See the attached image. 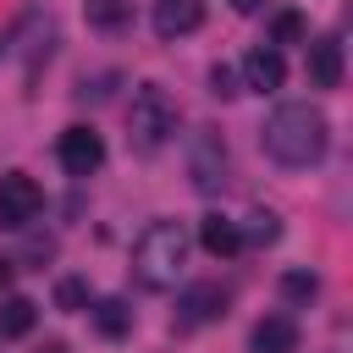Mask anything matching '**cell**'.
Returning <instances> with one entry per match:
<instances>
[{
    "label": "cell",
    "instance_id": "6da1fadb",
    "mask_svg": "<svg viewBox=\"0 0 353 353\" xmlns=\"http://www.w3.org/2000/svg\"><path fill=\"white\" fill-rule=\"evenodd\" d=\"M325 138H331V127H325L320 105H309V99L276 105V110L265 116V127H259V149H265L276 165H287V171L314 165V160L325 154Z\"/></svg>",
    "mask_w": 353,
    "mask_h": 353
},
{
    "label": "cell",
    "instance_id": "7a4b0ae2",
    "mask_svg": "<svg viewBox=\"0 0 353 353\" xmlns=\"http://www.w3.org/2000/svg\"><path fill=\"white\" fill-rule=\"evenodd\" d=\"M182 265H188V232L176 221H149L143 237L132 243V276L154 292L176 287L182 281Z\"/></svg>",
    "mask_w": 353,
    "mask_h": 353
},
{
    "label": "cell",
    "instance_id": "3957f363",
    "mask_svg": "<svg viewBox=\"0 0 353 353\" xmlns=\"http://www.w3.org/2000/svg\"><path fill=\"white\" fill-rule=\"evenodd\" d=\"M127 132H132V149H143V154L165 149L176 138V99L160 83H138L132 105H127Z\"/></svg>",
    "mask_w": 353,
    "mask_h": 353
},
{
    "label": "cell",
    "instance_id": "277c9868",
    "mask_svg": "<svg viewBox=\"0 0 353 353\" xmlns=\"http://www.w3.org/2000/svg\"><path fill=\"white\" fill-rule=\"evenodd\" d=\"M188 176L199 193H221L226 188V143L215 127H199L188 132Z\"/></svg>",
    "mask_w": 353,
    "mask_h": 353
},
{
    "label": "cell",
    "instance_id": "5b68a950",
    "mask_svg": "<svg viewBox=\"0 0 353 353\" xmlns=\"http://www.w3.org/2000/svg\"><path fill=\"white\" fill-rule=\"evenodd\" d=\"M39 210H44V188H39L28 171H6V176H0V226L22 232Z\"/></svg>",
    "mask_w": 353,
    "mask_h": 353
},
{
    "label": "cell",
    "instance_id": "8992f818",
    "mask_svg": "<svg viewBox=\"0 0 353 353\" xmlns=\"http://www.w3.org/2000/svg\"><path fill=\"white\" fill-rule=\"evenodd\" d=\"M55 160H61L66 176H94V171L105 165V138H99L94 127H66V132L55 138Z\"/></svg>",
    "mask_w": 353,
    "mask_h": 353
},
{
    "label": "cell",
    "instance_id": "52a82bcc",
    "mask_svg": "<svg viewBox=\"0 0 353 353\" xmlns=\"http://www.w3.org/2000/svg\"><path fill=\"white\" fill-rule=\"evenodd\" d=\"M226 303H232V292H226L221 281H193V287L176 298V331H199V325L221 320Z\"/></svg>",
    "mask_w": 353,
    "mask_h": 353
},
{
    "label": "cell",
    "instance_id": "ba28073f",
    "mask_svg": "<svg viewBox=\"0 0 353 353\" xmlns=\"http://www.w3.org/2000/svg\"><path fill=\"white\" fill-rule=\"evenodd\" d=\"M149 22H154V33H160V39L199 33V28H204V0H154Z\"/></svg>",
    "mask_w": 353,
    "mask_h": 353
},
{
    "label": "cell",
    "instance_id": "9c48e42d",
    "mask_svg": "<svg viewBox=\"0 0 353 353\" xmlns=\"http://www.w3.org/2000/svg\"><path fill=\"white\" fill-rule=\"evenodd\" d=\"M281 77H287V61H281V50H270V44H254V50L243 55V88H254V94H276V88H281Z\"/></svg>",
    "mask_w": 353,
    "mask_h": 353
},
{
    "label": "cell",
    "instance_id": "30bf717a",
    "mask_svg": "<svg viewBox=\"0 0 353 353\" xmlns=\"http://www.w3.org/2000/svg\"><path fill=\"white\" fill-rule=\"evenodd\" d=\"M199 243H204V254H215V259H237V254H243V232H237L232 215H204V221H199Z\"/></svg>",
    "mask_w": 353,
    "mask_h": 353
},
{
    "label": "cell",
    "instance_id": "8fae6325",
    "mask_svg": "<svg viewBox=\"0 0 353 353\" xmlns=\"http://www.w3.org/2000/svg\"><path fill=\"white\" fill-rule=\"evenodd\" d=\"M309 83L314 88H336L342 83V44L325 33V39H309Z\"/></svg>",
    "mask_w": 353,
    "mask_h": 353
},
{
    "label": "cell",
    "instance_id": "7c38bea8",
    "mask_svg": "<svg viewBox=\"0 0 353 353\" xmlns=\"http://www.w3.org/2000/svg\"><path fill=\"white\" fill-rule=\"evenodd\" d=\"M248 347H254V353H292V347H298V325H292V314H265V320L254 325Z\"/></svg>",
    "mask_w": 353,
    "mask_h": 353
},
{
    "label": "cell",
    "instance_id": "4fadbf2b",
    "mask_svg": "<svg viewBox=\"0 0 353 353\" xmlns=\"http://www.w3.org/2000/svg\"><path fill=\"white\" fill-rule=\"evenodd\" d=\"M33 320H39V303L33 298H22V292H6L0 298V336H28Z\"/></svg>",
    "mask_w": 353,
    "mask_h": 353
},
{
    "label": "cell",
    "instance_id": "5bb4252c",
    "mask_svg": "<svg viewBox=\"0 0 353 353\" xmlns=\"http://www.w3.org/2000/svg\"><path fill=\"white\" fill-rule=\"evenodd\" d=\"M237 232H243V248H265V243H276V237H281V221H276L270 210H254V215H243V221H237Z\"/></svg>",
    "mask_w": 353,
    "mask_h": 353
},
{
    "label": "cell",
    "instance_id": "9a60e30c",
    "mask_svg": "<svg viewBox=\"0 0 353 353\" xmlns=\"http://www.w3.org/2000/svg\"><path fill=\"white\" fill-rule=\"evenodd\" d=\"M88 22L105 33H121L132 22V0H88Z\"/></svg>",
    "mask_w": 353,
    "mask_h": 353
},
{
    "label": "cell",
    "instance_id": "2e32d148",
    "mask_svg": "<svg viewBox=\"0 0 353 353\" xmlns=\"http://www.w3.org/2000/svg\"><path fill=\"white\" fill-rule=\"evenodd\" d=\"M94 325H99L105 336H127V331H132V309H127L121 298H105V303L94 309Z\"/></svg>",
    "mask_w": 353,
    "mask_h": 353
},
{
    "label": "cell",
    "instance_id": "e0dca14e",
    "mask_svg": "<svg viewBox=\"0 0 353 353\" xmlns=\"http://www.w3.org/2000/svg\"><path fill=\"white\" fill-rule=\"evenodd\" d=\"M276 44H309V28H303L298 11H276V22H270V50H276Z\"/></svg>",
    "mask_w": 353,
    "mask_h": 353
},
{
    "label": "cell",
    "instance_id": "ac0fdd59",
    "mask_svg": "<svg viewBox=\"0 0 353 353\" xmlns=\"http://www.w3.org/2000/svg\"><path fill=\"white\" fill-rule=\"evenodd\" d=\"M314 292H320V276H314V270H287V276H281V298H287V303H309Z\"/></svg>",
    "mask_w": 353,
    "mask_h": 353
},
{
    "label": "cell",
    "instance_id": "d6986e66",
    "mask_svg": "<svg viewBox=\"0 0 353 353\" xmlns=\"http://www.w3.org/2000/svg\"><path fill=\"white\" fill-rule=\"evenodd\" d=\"M210 94H215V99L243 94V88H237V72H232V66H210Z\"/></svg>",
    "mask_w": 353,
    "mask_h": 353
},
{
    "label": "cell",
    "instance_id": "ffe728a7",
    "mask_svg": "<svg viewBox=\"0 0 353 353\" xmlns=\"http://www.w3.org/2000/svg\"><path fill=\"white\" fill-rule=\"evenodd\" d=\"M55 303H61V309H83V303H88V287H83V281H72V276H66V281H61V287H55Z\"/></svg>",
    "mask_w": 353,
    "mask_h": 353
},
{
    "label": "cell",
    "instance_id": "44dd1931",
    "mask_svg": "<svg viewBox=\"0 0 353 353\" xmlns=\"http://www.w3.org/2000/svg\"><path fill=\"white\" fill-rule=\"evenodd\" d=\"M11 276H17V259H11V254H0V287H11Z\"/></svg>",
    "mask_w": 353,
    "mask_h": 353
},
{
    "label": "cell",
    "instance_id": "7402d4cb",
    "mask_svg": "<svg viewBox=\"0 0 353 353\" xmlns=\"http://www.w3.org/2000/svg\"><path fill=\"white\" fill-rule=\"evenodd\" d=\"M232 11H243V17H248V11H259V0H232Z\"/></svg>",
    "mask_w": 353,
    "mask_h": 353
},
{
    "label": "cell",
    "instance_id": "603a6c76",
    "mask_svg": "<svg viewBox=\"0 0 353 353\" xmlns=\"http://www.w3.org/2000/svg\"><path fill=\"white\" fill-rule=\"evenodd\" d=\"M39 353H72V347H66V342H44Z\"/></svg>",
    "mask_w": 353,
    "mask_h": 353
}]
</instances>
